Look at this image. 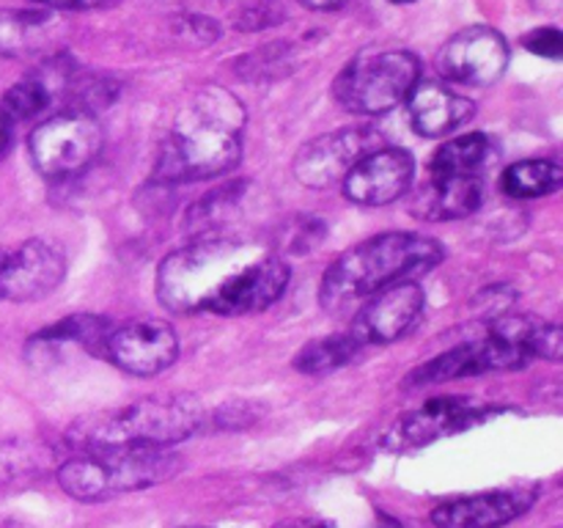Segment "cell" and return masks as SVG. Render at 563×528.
Listing matches in <instances>:
<instances>
[{
    "instance_id": "6da1fadb",
    "label": "cell",
    "mask_w": 563,
    "mask_h": 528,
    "mask_svg": "<svg viewBox=\"0 0 563 528\" xmlns=\"http://www.w3.org/2000/svg\"><path fill=\"white\" fill-rule=\"evenodd\" d=\"M245 108L234 94L207 86L179 110L159 152L154 176L163 182H192L220 176L240 163Z\"/></svg>"
},
{
    "instance_id": "7a4b0ae2",
    "label": "cell",
    "mask_w": 563,
    "mask_h": 528,
    "mask_svg": "<svg viewBox=\"0 0 563 528\" xmlns=\"http://www.w3.org/2000/svg\"><path fill=\"white\" fill-rule=\"evenodd\" d=\"M440 262H443V248L429 237L410 234V231L372 237L330 264L319 286V302L330 311H341L388 286L418 278Z\"/></svg>"
},
{
    "instance_id": "3957f363",
    "label": "cell",
    "mask_w": 563,
    "mask_h": 528,
    "mask_svg": "<svg viewBox=\"0 0 563 528\" xmlns=\"http://www.w3.org/2000/svg\"><path fill=\"white\" fill-rule=\"evenodd\" d=\"M203 410L190 396H148L119 410L77 421L69 443L88 451L115 449H168L198 432Z\"/></svg>"
},
{
    "instance_id": "277c9868",
    "label": "cell",
    "mask_w": 563,
    "mask_h": 528,
    "mask_svg": "<svg viewBox=\"0 0 563 528\" xmlns=\"http://www.w3.org/2000/svg\"><path fill=\"white\" fill-rule=\"evenodd\" d=\"M179 471L181 460L165 449L88 451L58 468V484L77 501H104L168 482Z\"/></svg>"
},
{
    "instance_id": "5b68a950",
    "label": "cell",
    "mask_w": 563,
    "mask_h": 528,
    "mask_svg": "<svg viewBox=\"0 0 563 528\" xmlns=\"http://www.w3.org/2000/svg\"><path fill=\"white\" fill-rule=\"evenodd\" d=\"M262 256L264 253H258L256 248L218 240V237L190 242L163 258L157 273V295L174 311H203L209 297L231 275Z\"/></svg>"
},
{
    "instance_id": "8992f818",
    "label": "cell",
    "mask_w": 563,
    "mask_h": 528,
    "mask_svg": "<svg viewBox=\"0 0 563 528\" xmlns=\"http://www.w3.org/2000/svg\"><path fill=\"white\" fill-rule=\"evenodd\" d=\"M418 75L421 64L407 50H368L341 69L333 82V97L350 113H388L410 97Z\"/></svg>"
},
{
    "instance_id": "52a82bcc",
    "label": "cell",
    "mask_w": 563,
    "mask_h": 528,
    "mask_svg": "<svg viewBox=\"0 0 563 528\" xmlns=\"http://www.w3.org/2000/svg\"><path fill=\"white\" fill-rule=\"evenodd\" d=\"M27 146L38 174L66 179L93 163L102 148V127L88 110H66L36 124Z\"/></svg>"
},
{
    "instance_id": "ba28073f",
    "label": "cell",
    "mask_w": 563,
    "mask_h": 528,
    "mask_svg": "<svg viewBox=\"0 0 563 528\" xmlns=\"http://www.w3.org/2000/svg\"><path fill=\"white\" fill-rule=\"evenodd\" d=\"M509 66V44L498 31L473 25L451 36L438 53L440 75L456 86L487 88L504 77Z\"/></svg>"
},
{
    "instance_id": "9c48e42d",
    "label": "cell",
    "mask_w": 563,
    "mask_h": 528,
    "mask_svg": "<svg viewBox=\"0 0 563 528\" xmlns=\"http://www.w3.org/2000/svg\"><path fill=\"white\" fill-rule=\"evenodd\" d=\"M64 275L60 248L47 240H27L14 251H0V300H42L58 289Z\"/></svg>"
},
{
    "instance_id": "30bf717a",
    "label": "cell",
    "mask_w": 563,
    "mask_h": 528,
    "mask_svg": "<svg viewBox=\"0 0 563 528\" xmlns=\"http://www.w3.org/2000/svg\"><path fill=\"white\" fill-rule=\"evenodd\" d=\"M102 352L135 377H154L179 358V339L174 328L159 319H137L108 330Z\"/></svg>"
},
{
    "instance_id": "8fae6325",
    "label": "cell",
    "mask_w": 563,
    "mask_h": 528,
    "mask_svg": "<svg viewBox=\"0 0 563 528\" xmlns=\"http://www.w3.org/2000/svg\"><path fill=\"white\" fill-rule=\"evenodd\" d=\"M484 416H487V410L471 405V399H465V396H438V399H429L418 410L401 416L388 429L383 446L394 451L421 449V446L434 443V440L449 438V435L462 432L467 427H476Z\"/></svg>"
},
{
    "instance_id": "7c38bea8",
    "label": "cell",
    "mask_w": 563,
    "mask_h": 528,
    "mask_svg": "<svg viewBox=\"0 0 563 528\" xmlns=\"http://www.w3.org/2000/svg\"><path fill=\"white\" fill-rule=\"evenodd\" d=\"M528 361H531V355H526L522 350L495 339V336H487L482 341L454 346V350L443 352V355L432 358L429 363L418 366L407 377V385L421 388V385H438L449 383V380L476 377V374L487 372H511V369L528 366Z\"/></svg>"
},
{
    "instance_id": "4fadbf2b",
    "label": "cell",
    "mask_w": 563,
    "mask_h": 528,
    "mask_svg": "<svg viewBox=\"0 0 563 528\" xmlns=\"http://www.w3.org/2000/svg\"><path fill=\"white\" fill-rule=\"evenodd\" d=\"M423 314V289L416 280H401L372 295L352 322V339L361 346L390 344L418 324Z\"/></svg>"
},
{
    "instance_id": "5bb4252c",
    "label": "cell",
    "mask_w": 563,
    "mask_h": 528,
    "mask_svg": "<svg viewBox=\"0 0 563 528\" xmlns=\"http://www.w3.org/2000/svg\"><path fill=\"white\" fill-rule=\"evenodd\" d=\"M289 284V264L284 258L262 256L231 275L207 300L203 311L220 317H242V314L264 311L284 295Z\"/></svg>"
},
{
    "instance_id": "9a60e30c",
    "label": "cell",
    "mask_w": 563,
    "mask_h": 528,
    "mask_svg": "<svg viewBox=\"0 0 563 528\" xmlns=\"http://www.w3.org/2000/svg\"><path fill=\"white\" fill-rule=\"evenodd\" d=\"M372 130H335L306 143L295 157V176L308 187H330L372 154Z\"/></svg>"
},
{
    "instance_id": "2e32d148",
    "label": "cell",
    "mask_w": 563,
    "mask_h": 528,
    "mask_svg": "<svg viewBox=\"0 0 563 528\" xmlns=\"http://www.w3.org/2000/svg\"><path fill=\"white\" fill-rule=\"evenodd\" d=\"M412 154L405 148H377L344 176V196L363 207H383L405 196L412 182Z\"/></svg>"
},
{
    "instance_id": "e0dca14e",
    "label": "cell",
    "mask_w": 563,
    "mask_h": 528,
    "mask_svg": "<svg viewBox=\"0 0 563 528\" xmlns=\"http://www.w3.org/2000/svg\"><path fill=\"white\" fill-rule=\"evenodd\" d=\"M533 495L522 490H500V493L467 495L449 501L432 512L438 528H500L520 517L531 506Z\"/></svg>"
},
{
    "instance_id": "ac0fdd59",
    "label": "cell",
    "mask_w": 563,
    "mask_h": 528,
    "mask_svg": "<svg viewBox=\"0 0 563 528\" xmlns=\"http://www.w3.org/2000/svg\"><path fill=\"white\" fill-rule=\"evenodd\" d=\"M410 124L423 138H443L473 119L476 105L438 82H421L407 97Z\"/></svg>"
},
{
    "instance_id": "d6986e66",
    "label": "cell",
    "mask_w": 563,
    "mask_h": 528,
    "mask_svg": "<svg viewBox=\"0 0 563 528\" xmlns=\"http://www.w3.org/2000/svg\"><path fill=\"white\" fill-rule=\"evenodd\" d=\"M482 204L478 176H432L412 198L410 212L421 220H456L473 215Z\"/></svg>"
},
{
    "instance_id": "ffe728a7",
    "label": "cell",
    "mask_w": 563,
    "mask_h": 528,
    "mask_svg": "<svg viewBox=\"0 0 563 528\" xmlns=\"http://www.w3.org/2000/svg\"><path fill=\"white\" fill-rule=\"evenodd\" d=\"M55 25L53 11H11L0 9V55L3 58H33L53 47Z\"/></svg>"
},
{
    "instance_id": "44dd1931",
    "label": "cell",
    "mask_w": 563,
    "mask_h": 528,
    "mask_svg": "<svg viewBox=\"0 0 563 528\" xmlns=\"http://www.w3.org/2000/svg\"><path fill=\"white\" fill-rule=\"evenodd\" d=\"M66 86L64 72L58 69H42L27 75L25 80L14 82L9 88V94L0 102V124H3V132H9L14 124H22L27 119H36L38 113L53 105L55 88Z\"/></svg>"
},
{
    "instance_id": "7402d4cb",
    "label": "cell",
    "mask_w": 563,
    "mask_h": 528,
    "mask_svg": "<svg viewBox=\"0 0 563 528\" xmlns=\"http://www.w3.org/2000/svg\"><path fill=\"white\" fill-rule=\"evenodd\" d=\"M489 336L506 341V344L517 346L526 355H539L548 358V361H561L563 352V336L561 328L553 322H544V319L528 317V314H504V317L493 319V328Z\"/></svg>"
},
{
    "instance_id": "603a6c76",
    "label": "cell",
    "mask_w": 563,
    "mask_h": 528,
    "mask_svg": "<svg viewBox=\"0 0 563 528\" xmlns=\"http://www.w3.org/2000/svg\"><path fill=\"white\" fill-rule=\"evenodd\" d=\"M489 138L471 132L443 143L429 160V176H478L487 165Z\"/></svg>"
},
{
    "instance_id": "cb8c5ba5",
    "label": "cell",
    "mask_w": 563,
    "mask_h": 528,
    "mask_svg": "<svg viewBox=\"0 0 563 528\" xmlns=\"http://www.w3.org/2000/svg\"><path fill=\"white\" fill-rule=\"evenodd\" d=\"M500 185L509 198H542L561 190L563 168L553 160H522L504 170Z\"/></svg>"
},
{
    "instance_id": "d4e9b609",
    "label": "cell",
    "mask_w": 563,
    "mask_h": 528,
    "mask_svg": "<svg viewBox=\"0 0 563 528\" xmlns=\"http://www.w3.org/2000/svg\"><path fill=\"white\" fill-rule=\"evenodd\" d=\"M53 465L55 457L47 446L31 440H0V484L42 476Z\"/></svg>"
},
{
    "instance_id": "484cf974",
    "label": "cell",
    "mask_w": 563,
    "mask_h": 528,
    "mask_svg": "<svg viewBox=\"0 0 563 528\" xmlns=\"http://www.w3.org/2000/svg\"><path fill=\"white\" fill-rule=\"evenodd\" d=\"M361 350L363 346L352 339V333L328 336L302 346L300 355L295 358V369H300L302 374H328L355 361Z\"/></svg>"
},
{
    "instance_id": "4316f807",
    "label": "cell",
    "mask_w": 563,
    "mask_h": 528,
    "mask_svg": "<svg viewBox=\"0 0 563 528\" xmlns=\"http://www.w3.org/2000/svg\"><path fill=\"white\" fill-rule=\"evenodd\" d=\"M280 66H289V47L269 44V47L258 50V53L245 55L236 64V72L245 80H275V77H280Z\"/></svg>"
},
{
    "instance_id": "83f0119b",
    "label": "cell",
    "mask_w": 563,
    "mask_h": 528,
    "mask_svg": "<svg viewBox=\"0 0 563 528\" xmlns=\"http://www.w3.org/2000/svg\"><path fill=\"white\" fill-rule=\"evenodd\" d=\"M286 16L284 3H258V6H242L236 14V28L240 31H262V28L278 25Z\"/></svg>"
},
{
    "instance_id": "f1b7e54d",
    "label": "cell",
    "mask_w": 563,
    "mask_h": 528,
    "mask_svg": "<svg viewBox=\"0 0 563 528\" xmlns=\"http://www.w3.org/2000/svg\"><path fill=\"white\" fill-rule=\"evenodd\" d=\"M526 47L531 50V53L542 55V58H561L563 36L555 28H539L531 36H526Z\"/></svg>"
},
{
    "instance_id": "f546056e",
    "label": "cell",
    "mask_w": 563,
    "mask_h": 528,
    "mask_svg": "<svg viewBox=\"0 0 563 528\" xmlns=\"http://www.w3.org/2000/svg\"><path fill=\"white\" fill-rule=\"evenodd\" d=\"M33 6L44 11H86V9H108L119 0H31Z\"/></svg>"
},
{
    "instance_id": "4dcf8cb0",
    "label": "cell",
    "mask_w": 563,
    "mask_h": 528,
    "mask_svg": "<svg viewBox=\"0 0 563 528\" xmlns=\"http://www.w3.org/2000/svg\"><path fill=\"white\" fill-rule=\"evenodd\" d=\"M273 528H333V522L319 520V517H289V520L275 522Z\"/></svg>"
},
{
    "instance_id": "1f68e13d",
    "label": "cell",
    "mask_w": 563,
    "mask_h": 528,
    "mask_svg": "<svg viewBox=\"0 0 563 528\" xmlns=\"http://www.w3.org/2000/svg\"><path fill=\"white\" fill-rule=\"evenodd\" d=\"M300 3L311 11H335V9H344V6L355 3V0H300Z\"/></svg>"
},
{
    "instance_id": "d6a6232c",
    "label": "cell",
    "mask_w": 563,
    "mask_h": 528,
    "mask_svg": "<svg viewBox=\"0 0 563 528\" xmlns=\"http://www.w3.org/2000/svg\"><path fill=\"white\" fill-rule=\"evenodd\" d=\"M236 3H240V9H242V6H258V3H280V0H236Z\"/></svg>"
},
{
    "instance_id": "836d02e7",
    "label": "cell",
    "mask_w": 563,
    "mask_h": 528,
    "mask_svg": "<svg viewBox=\"0 0 563 528\" xmlns=\"http://www.w3.org/2000/svg\"><path fill=\"white\" fill-rule=\"evenodd\" d=\"M0 528H22V526H16V522H0Z\"/></svg>"
},
{
    "instance_id": "e575fe53",
    "label": "cell",
    "mask_w": 563,
    "mask_h": 528,
    "mask_svg": "<svg viewBox=\"0 0 563 528\" xmlns=\"http://www.w3.org/2000/svg\"><path fill=\"white\" fill-rule=\"evenodd\" d=\"M390 3H416V0H390Z\"/></svg>"
},
{
    "instance_id": "d590c367",
    "label": "cell",
    "mask_w": 563,
    "mask_h": 528,
    "mask_svg": "<svg viewBox=\"0 0 563 528\" xmlns=\"http://www.w3.org/2000/svg\"><path fill=\"white\" fill-rule=\"evenodd\" d=\"M192 528H207V526H192Z\"/></svg>"
},
{
    "instance_id": "8d00e7d4",
    "label": "cell",
    "mask_w": 563,
    "mask_h": 528,
    "mask_svg": "<svg viewBox=\"0 0 563 528\" xmlns=\"http://www.w3.org/2000/svg\"><path fill=\"white\" fill-rule=\"evenodd\" d=\"M390 528H399V526H390Z\"/></svg>"
}]
</instances>
